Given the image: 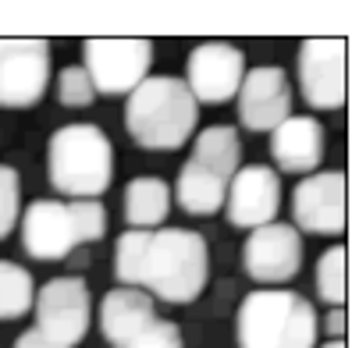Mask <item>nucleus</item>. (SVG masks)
Listing matches in <instances>:
<instances>
[{
	"instance_id": "aec40b11",
	"label": "nucleus",
	"mask_w": 352,
	"mask_h": 348,
	"mask_svg": "<svg viewBox=\"0 0 352 348\" xmlns=\"http://www.w3.org/2000/svg\"><path fill=\"white\" fill-rule=\"evenodd\" d=\"M36 295L32 274L11 259H0V320H18L36 310Z\"/></svg>"
},
{
	"instance_id": "6ab92c4d",
	"label": "nucleus",
	"mask_w": 352,
	"mask_h": 348,
	"mask_svg": "<svg viewBox=\"0 0 352 348\" xmlns=\"http://www.w3.org/2000/svg\"><path fill=\"white\" fill-rule=\"evenodd\" d=\"M196 163H203L206 171L221 174L224 181H232L242 167V142H239V132L232 125H214V128H203L199 139H196V153H192Z\"/></svg>"
},
{
	"instance_id": "9d476101",
	"label": "nucleus",
	"mask_w": 352,
	"mask_h": 348,
	"mask_svg": "<svg viewBox=\"0 0 352 348\" xmlns=\"http://www.w3.org/2000/svg\"><path fill=\"white\" fill-rule=\"evenodd\" d=\"M242 267L256 284H285L302 267V238L292 224L256 228L242 245Z\"/></svg>"
},
{
	"instance_id": "f257e3e1",
	"label": "nucleus",
	"mask_w": 352,
	"mask_h": 348,
	"mask_svg": "<svg viewBox=\"0 0 352 348\" xmlns=\"http://www.w3.org/2000/svg\"><path fill=\"white\" fill-rule=\"evenodd\" d=\"M114 277L168 305H189L210 281V249L203 235L189 228H129L114 245Z\"/></svg>"
},
{
	"instance_id": "f3484780",
	"label": "nucleus",
	"mask_w": 352,
	"mask_h": 348,
	"mask_svg": "<svg viewBox=\"0 0 352 348\" xmlns=\"http://www.w3.org/2000/svg\"><path fill=\"white\" fill-rule=\"evenodd\" d=\"M228 189H232V181L206 171L203 163H196L189 156L185 167L178 171V181H175V202L189 217H210V213L228 207Z\"/></svg>"
},
{
	"instance_id": "5701e85b",
	"label": "nucleus",
	"mask_w": 352,
	"mask_h": 348,
	"mask_svg": "<svg viewBox=\"0 0 352 348\" xmlns=\"http://www.w3.org/2000/svg\"><path fill=\"white\" fill-rule=\"evenodd\" d=\"M18 210H22V185H18V171L8 167V163H0V242L14 231Z\"/></svg>"
},
{
	"instance_id": "7ed1b4c3",
	"label": "nucleus",
	"mask_w": 352,
	"mask_h": 348,
	"mask_svg": "<svg viewBox=\"0 0 352 348\" xmlns=\"http://www.w3.org/2000/svg\"><path fill=\"white\" fill-rule=\"evenodd\" d=\"M47 178L68 199H96L114 181L111 139L96 125H65L47 142Z\"/></svg>"
},
{
	"instance_id": "20e7f679",
	"label": "nucleus",
	"mask_w": 352,
	"mask_h": 348,
	"mask_svg": "<svg viewBox=\"0 0 352 348\" xmlns=\"http://www.w3.org/2000/svg\"><path fill=\"white\" fill-rule=\"evenodd\" d=\"M317 331L314 305L296 292H253L235 316L239 348H314Z\"/></svg>"
},
{
	"instance_id": "a211bd4d",
	"label": "nucleus",
	"mask_w": 352,
	"mask_h": 348,
	"mask_svg": "<svg viewBox=\"0 0 352 348\" xmlns=\"http://www.w3.org/2000/svg\"><path fill=\"white\" fill-rule=\"evenodd\" d=\"M175 192L164 178H135L125 189V220L132 231H157L171 213Z\"/></svg>"
},
{
	"instance_id": "f03ea898",
	"label": "nucleus",
	"mask_w": 352,
	"mask_h": 348,
	"mask_svg": "<svg viewBox=\"0 0 352 348\" xmlns=\"http://www.w3.org/2000/svg\"><path fill=\"white\" fill-rule=\"evenodd\" d=\"M199 125V100L189 82L171 75H153L129 96L125 128L142 150H178Z\"/></svg>"
},
{
	"instance_id": "0eeeda50",
	"label": "nucleus",
	"mask_w": 352,
	"mask_h": 348,
	"mask_svg": "<svg viewBox=\"0 0 352 348\" xmlns=\"http://www.w3.org/2000/svg\"><path fill=\"white\" fill-rule=\"evenodd\" d=\"M50 43L39 36H0V107L25 111L50 86Z\"/></svg>"
},
{
	"instance_id": "dca6fc26",
	"label": "nucleus",
	"mask_w": 352,
	"mask_h": 348,
	"mask_svg": "<svg viewBox=\"0 0 352 348\" xmlns=\"http://www.w3.org/2000/svg\"><path fill=\"white\" fill-rule=\"evenodd\" d=\"M150 323H157L153 313V295L142 288H114L100 302V331L114 348H125L132 338H139Z\"/></svg>"
},
{
	"instance_id": "1a4fd4ad",
	"label": "nucleus",
	"mask_w": 352,
	"mask_h": 348,
	"mask_svg": "<svg viewBox=\"0 0 352 348\" xmlns=\"http://www.w3.org/2000/svg\"><path fill=\"white\" fill-rule=\"evenodd\" d=\"M36 327L60 345H78L89 331V288L82 277H54L36 295Z\"/></svg>"
},
{
	"instance_id": "9b49d317",
	"label": "nucleus",
	"mask_w": 352,
	"mask_h": 348,
	"mask_svg": "<svg viewBox=\"0 0 352 348\" xmlns=\"http://www.w3.org/2000/svg\"><path fill=\"white\" fill-rule=\"evenodd\" d=\"M245 75H250L245 71V57L232 43H199L189 54V68H185V82H189V89L199 104L239 100Z\"/></svg>"
},
{
	"instance_id": "6e6552de",
	"label": "nucleus",
	"mask_w": 352,
	"mask_h": 348,
	"mask_svg": "<svg viewBox=\"0 0 352 348\" xmlns=\"http://www.w3.org/2000/svg\"><path fill=\"white\" fill-rule=\"evenodd\" d=\"M296 71H299V89H302L306 107L338 111L345 104V39L342 36L302 39Z\"/></svg>"
},
{
	"instance_id": "b1692460",
	"label": "nucleus",
	"mask_w": 352,
	"mask_h": 348,
	"mask_svg": "<svg viewBox=\"0 0 352 348\" xmlns=\"http://www.w3.org/2000/svg\"><path fill=\"white\" fill-rule=\"evenodd\" d=\"M125 348H185V345H182V331H178L175 323L157 320V323H150L139 338H132Z\"/></svg>"
},
{
	"instance_id": "4468645a",
	"label": "nucleus",
	"mask_w": 352,
	"mask_h": 348,
	"mask_svg": "<svg viewBox=\"0 0 352 348\" xmlns=\"http://www.w3.org/2000/svg\"><path fill=\"white\" fill-rule=\"evenodd\" d=\"M228 220L232 228H245L256 231L274 224L278 210H281V181L274 167H263V163H253V167H242L232 178V189H228Z\"/></svg>"
},
{
	"instance_id": "423d86ee",
	"label": "nucleus",
	"mask_w": 352,
	"mask_h": 348,
	"mask_svg": "<svg viewBox=\"0 0 352 348\" xmlns=\"http://www.w3.org/2000/svg\"><path fill=\"white\" fill-rule=\"evenodd\" d=\"M153 43L142 36H93L82 43V68L100 96H132L150 78Z\"/></svg>"
},
{
	"instance_id": "f8f14e48",
	"label": "nucleus",
	"mask_w": 352,
	"mask_h": 348,
	"mask_svg": "<svg viewBox=\"0 0 352 348\" xmlns=\"http://www.w3.org/2000/svg\"><path fill=\"white\" fill-rule=\"evenodd\" d=\"M292 217L296 228L309 235H342L345 231V174L342 171H317L306 174L292 192Z\"/></svg>"
},
{
	"instance_id": "bb28decb",
	"label": "nucleus",
	"mask_w": 352,
	"mask_h": 348,
	"mask_svg": "<svg viewBox=\"0 0 352 348\" xmlns=\"http://www.w3.org/2000/svg\"><path fill=\"white\" fill-rule=\"evenodd\" d=\"M324 348H345V345H342V338H338V341H331V345H324Z\"/></svg>"
},
{
	"instance_id": "ddd939ff",
	"label": "nucleus",
	"mask_w": 352,
	"mask_h": 348,
	"mask_svg": "<svg viewBox=\"0 0 352 348\" xmlns=\"http://www.w3.org/2000/svg\"><path fill=\"white\" fill-rule=\"evenodd\" d=\"M292 117V86L281 68H253L239 93V125L245 132H278Z\"/></svg>"
},
{
	"instance_id": "a878e982",
	"label": "nucleus",
	"mask_w": 352,
	"mask_h": 348,
	"mask_svg": "<svg viewBox=\"0 0 352 348\" xmlns=\"http://www.w3.org/2000/svg\"><path fill=\"white\" fill-rule=\"evenodd\" d=\"M342 331H345V310L338 305V310H331V316H327V334L342 338Z\"/></svg>"
},
{
	"instance_id": "39448f33",
	"label": "nucleus",
	"mask_w": 352,
	"mask_h": 348,
	"mask_svg": "<svg viewBox=\"0 0 352 348\" xmlns=\"http://www.w3.org/2000/svg\"><path fill=\"white\" fill-rule=\"evenodd\" d=\"M107 231V210L100 199H32L22 220V245L32 259H65L78 245Z\"/></svg>"
},
{
	"instance_id": "4be33fe9",
	"label": "nucleus",
	"mask_w": 352,
	"mask_h": 348,
	"mask_svg": "<svg viewBox=\"0 0 352 348\" xmlns=\"http://www.w3.org/2000/svg\"><path fill=\"white\" fill-rule=\"evenodd\" d=\"M96 96H100V93H96L89 71L82 68V65L60 68V75H57V100H60L65 107H93Z\"/></svg>"
},
{
	"instance_id": "2eb2a0df",
	"label": "nucleus",
	"mask_w": 352,
	"mask_h": 348,
	"mask_svg": "<svg viewBox=\"0 0 352 348\" xmlns=\"http://www.w3.org/2000/svg\"><path fill=\"white\" fill-rule=\"evenodd\" d=\"M324 128L317 117H288L271 132V156L285 174H317L324 160Z\"/></svg>"
},
{
	"instance_id": "412c9836",
	"label": "nucleus",
	"mask_w": 352,
	"mask_h": 348,
	"mask_svg": "<svg viewBox=\"0 0 352 348\" xmlns=\"http://www.w3.org/2000/svg\"><path fill=\"white\" fill-rule=\"evenodd\" d=\"M349 292V256H345V245H331V249L317 259V295L338 310L345 302Z\"/></svg>"
},
{
	"instance_id": "393cba45",
	"label": "nucleus",
	"mask_w": 352,
	"mask_h": 348,
	"mask_svg": "<svg viewBox=\"0 0 352 348\" xmlns=\"http://www.w3.org/2000/svg\"><path fill=\"white\" fill-rule=\"evenodd\" d=\"M14 348H68V345H60V341H54L50 334H43V331H39V327H29L25 334H18Z\"/></svg>"
}]
</instances>
